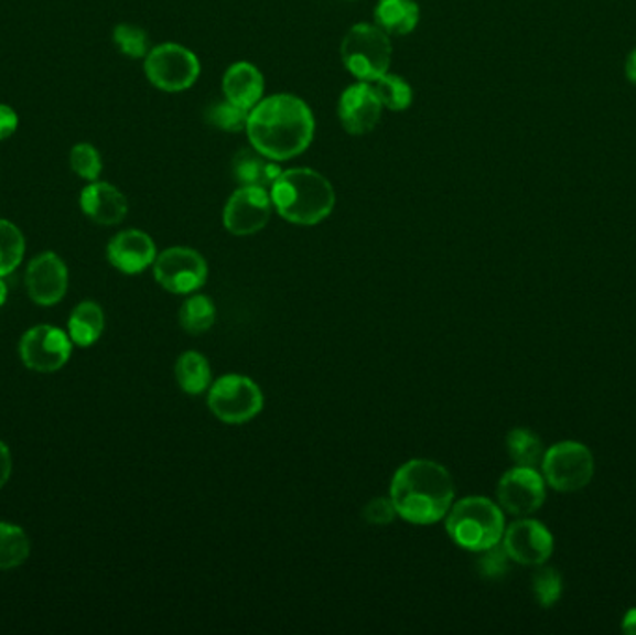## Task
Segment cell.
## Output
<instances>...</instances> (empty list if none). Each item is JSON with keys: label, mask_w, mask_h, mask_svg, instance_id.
<instances>
[{"label": "cell", "mask_w": 636, "mask_h": 635, "mask_svg": "<svg viewBox=\"0 0 636 635\" xmlns=\"http://www.w3.org/2000/svg\"><path fill=\"white\" fill-rule=\"evenodd\" d=\"M246 132L251 148L281 162L302 155L315 137V118L308 103L292 94H276L250 110Z\"/></svg>", "instance_id": "6da1fadb"}, {"label": "cell", "mask_w": 636, "mask_h": 635, "mask_svg": "<svg viewBox=\"0 0 636 635\" xmlns=\"http://www.w3.org/2000/svg\"><path fill=\"white\" fill-rule=\"evenodd\" d=\"M454 481L443 464L430 459H411L395 472L389 486L397 516L416 526L445 520L454 504Z\"/></svg>", "instance_id": "7a4b0ae2"}, {"label": "cell", "mask_w": 636, "mask_h": 635, "mask_svg": "<svg viewBox=\"0 0 636 635\" xmlns=\"http://www.w3.org/2000/svg\"><path fill=\"white\" fill-rule=\"evenodd\" d=\"M270 198L278 215L297 226H315L335 207L332 183L311 169L283 170L270 189Z\"/></svg>", "instance_id": "3957f363"}, {"label": "cell", "mask_w": 636, "mask_h": 635, "mask_svg": "<svg viewBox=\"0 0 636 635\" xmlns=\"http://www.w3.org/2000/svg\"><path fill=\"white\" fill-rule=\"evenodd\" d=\"M505 510L484 496H467L452 504L445 516L446 535L462 550H488L505 535Z\"/></svg>", "instance_id": "277c9868"}, {"label": "cell", "mask_w": 636, "mask_h": 635, "mask_svg": "<svg viewBox=\"0 0 636 635\" xmlns=\"http://www.w3.org/2000/svg\"><path fill=\"white\" fill-rule=\"evenodd\" d=\"M391 56L389 34L378 24H354L341 43L343 64L362 83H375L389 73Z\"/></svg>", "instance_id": "5b68a950"}, {"label": "cell", "mask_w": 636, "mask_h": 635, "mask_svg": "<svg viewBox=\"0 0 636 635\" xmlns=\"http://www.w3.org/2000/svg\"><path fill=\"white\" fill-rule=\"evenodd\" d=\"M207 405L222 423L242 426L262 412L265 396L254 378L229 373L211 384Z\"/></svg>", "instance_id": "8992f818"}, {"label": "cell", "mask_w": 636, "mask_h": 635, "mask_svg": "<svg viewBox=\"0 0 636 635\" xmlns=\"http://www.w3.org/2000/svg\"><path fill=\"white\" fill-rule=\"evenodd\" d=\"M541 475L553 491L579 492L594 480L595 461L592 451L581 442L565 440L551 445L541 459Z\"/></svg>", "instance_id": "52a82bcc"}, {"label": "cell", "mask_w": 636, "mask_h": 635, "mask_svg": "<svg viewBox=\"0 0 636 635\" xmlns=\"http://www.w3.org/2000/svg\"><path fill=\"white\" fill-rule=\"evenodd\" d=\"M149 83L162 92L177 94L196 85L202 64L191 49L179 43H162L149 51L143 62Z\"/></svg>", "instance_id": "ba28073f"}, {"label": "cell", "mask_w": 636, "mask_h": 635, "mask_svg": "<svg viewBox=\"0 0 636 635\" xmlns=\"http://www.w3.org/2000/svg\"><path fill=\"white\" fill-rule=\"evenodd\" d=\"M153 276L168 293L192 294L207 283L208 265L194 248L172 246L157 256Z\"/></svg>", "instance_id": "9c48e42d"}, {"label": "cell", "mask_w": 636, "mask_h": 635, "mask_svg": "<svg viewBox=\"0 0 636 635\" xmlns=\"http://www.w3.org/2000/svg\"><path fill=\"white\" fill-rule=\"evenodd\" d=\"M73 342L67 332L53 324H37L24 332L19 354L30 372L54 373L72 358Z\"/></svg>", "instance_id": "30bf717a"}, {"label": "cell", "mask_w": 636, "mask_h": 635, "mask_svg": "<svg viewBox=\"0 0 636 635\" xmlns=\"http://www.w3.org/2000/svg\"><path fill=\"white\" fill-rule=\"evenodd\" d=\"M497 504L511 516L535 515L548 496V483L536 467L514 466L497 483Z\"/></svg>", "instance_id": "8fae6325"}, {"label": "cell", "mask_w": 636, "mask_h": 635, "mask_svg": "<svg viewBox=\"0 0 636 635\" xmlns=\"http://www.w3.org/2000/svg\"><path fill=\"white\" fill-rule=\"evenodd\" d=\"M272 209L270 191L261 186H238L224 207V228L237 237L259 234L270 220Z\"/></svg>", "instance_id": "7c38bea8"}, {"label": "cell", "mask_w": 636, "mask_h": 635, "mask_svg": "<svg viewBox=\"0 0 636 635\" xmlns=\"http://www.w3.org/2000/svg\"><path fill=\"white\" fill-rule=\"evenodd\" d=\"M500 545L508 558L524 567H540L553 556L554 539L548 526L524 516L505 528Z\"/></svg>", "instance_id": "4fadbf2b"}, {"label": "cell", "mask_w": 636, "mask_h": 635, "mask_svg": "<svg viewBox=\"0 0 636 635\" xmlns=\"http://www.w3.org/2000/svg\"><path fill=\"white\" fill-rule=\"evenodd\" d=\"M24 283L37 306H54L66 297L69 272L64 259L54 252H43L30 261Z\"/></svg>", "instance_id": "5bb4252c"}, {"label": "cell", "mask_w": 636, "mask_h": 635, "mask_svg": "<svg viewBox=\"0 0 636 635\" xmlns=\"http://www.w3.org/2000/svg\"><path fill=\"white\" fill-rule=\"evenodd\" d=\"M381 110H384V105H381L380 97L376 96L370 83L359 80L341 94V126L354 137L373 131L380 121Z\"/></svg>", "instance_id": "9a60e30c"}, {"label": "cell", "mask_w": 636, "mask_h": 635, "mask_svg": "<svg viewBox=\"0 0 636 635\" xmlns=\"http://www.w3.org/2000/svg\"><path fill=\"white\" fill-rule=\"evenodd\" d=\"M157 256L155 240L142 229L119 232L107 246L108 263L123 275H140L153 267Z\"/></svg>", "instance_id": "2e32d148"}, {"label": "cell", "mask_w": 636, "mask_h": 635, "mask_svg": "<svg viewBox=\"0 0 636 635\" xmlns=\"http://www.w3.org/2000/svg\"><path fill=\"white\" fill-rule=\"evenodd\" d=\"M80 209L96 224L116 226L126 220L129 204L118 186L97 180L84 186L80 192Z\"/></svg>", "instance_id": "e0dca14e"}, {"label": "cell", "mask_w": 636, "mask_h": 635, "mask_svg": "<svg viewBox=\"0 0 636 635\" xmlns=\"http://www.w3.org/2000/svg\"><path fill=\"white\" fill-rule=\"evenodd\" d=\"M222 88H224L227 101L251 110L262 99L265 78L250 62H235L233 66L227 67Z\"/></svg>", "instance_id": "ac0fdd59"}, {"label": "cell", "mask_w": 636, "mask_h": 635, "mask_svg": "<svg viewBox=\"0 0 636 635\" xmlns=\"http://www.w3.org/2000/svg\"><path fill=\"white\" fill-rule=\"evenodd\" d=\"M233 175L240 186H261L270 191L283 170L278 162L262 155L256 148H245L233 157Z\"/></svg>", "instance_id": "d6986e66"}, {"label": "cell", "mask_w": 636, "mask_h": 635, "mask_svg": "<svg viewBox=\"0 0 636 635\" xmlns=\"http://www.w3.org/2000/svg\"><path fill=\"white\" fill-rule=\"evenodd\" d=\"M421 10L416 0H380L375 8V19L381 31L392 36H406L416 31Z\"/></svg>", "instance_id": "ffe728a7"}, {"label": "cell", "mask_w": 636, "mask_h": 635, "mask_svg": "<svg viewBox=\"0 0 636 635\" xmlns=\"http://www.w3.org/2000/svg\"><path fill=\"white\" fill-rule=\"evenodd\" d=\"M105 332V312L94 300L80 302L67 321V336L77 347H91Z\"/></svg>", "instance_id": "44dd1931"}, {"label": "cell", "mask_w": 636, "mask_h": 635, "mask_svg": "<svg viewBox=\"0 0 636 635\" xmlns=\"http://www.w3.org/2000/svg\"><path fill=\"white\" fill-rule=\"evenodd\" d=\"M175 380L188 396H200L211 388L213 369L202 353L186 351L175 362Z\"/></svg>", "instance_id": "7402d4cb"}, {"label": "cell", "mask_w": 636, "mask_h": 635, "mask_svg": "<svg viewBox=\"0 0 636 635\" xmlns=\"http://www.w3.org/2000/svg\"><path fill=\"white\" fill-rule=\"evenodd\" d=\"M216 323V306L207 294L192 293L186 294L185 302L179 310V324L185 330L186 334L200 336L207 330L213 329Z\"/></svg>", "instance_id": "603a6c76"}, {"label": "cell", "mask_w": 636, "mask_h": 635, "mask_svg": "<svg viewBox=\"0 0 636 635\" xmlns=\"http://www.w3.org/2000/svg\"><path fill=\"white\" fill-rule=\"evenodd\" d=\"M506 451L516 466L536 467L543 459L541 438L527 427H516L506 437Z\"/></svg>", "instance_id": "cb8c5ba5"}, {"label": "cell", "mask_w": 636, "mask_h": 635, "mask_svg": "<svg viewBox=\"0 0 636 635\" xmlns=\"http://www.w3.org/2000/svg\"><path fill=\"white\" fill-rule=\"evenodd\" d=\"M30 558V539L23 528L0 521V570L15 569Z\"/></svg>", "instance_id": "d4e9b609"}, {"label": "cell", "mask_w": 636, "mask_h": 635, "mask_svg": "<svg viewBox=\"0 0 636 635\" xmlns=\"http://www.w3.org/2000/svg\"><path fill=\"white\" fill-rule=\"evenodd\" d=\"M24 235L21 229L10 220L0 218V276L12 275L19 265L23 263Z\"/></svg>", "instance_id": "484cf974"}, {"label": "cell", "mask_w": 636, "mask_h": 635, "mask_svg": "<svg viewBox=\"0 0 636 635\" xmlns=\"http://www.w3.org/2000/svg\"><path fill=\"white\" fill-rule=\"evenodd\" d=\"M370 85L375 88L376 96L380 97L384 108H389L392 112H402L406 108L411 107L413 90H411L410 83L400 75L386 73L384 77L370 83Z\"/></svg>", "instance_id": "4316f807"}, {"label": "cell", "mask_w": 636, "mask_h": 635, "mask_svg": "<svg viewBox=\"0 0 636 635\" xmlns=\"http://www.w3.org/2000/svg\"><path fill=\"white\" fill-rule=\"evenodd\" d=\"M248 118H250V110L237 107L227 99L208 105L207 112H205V120L211 126L229 132L245 131L246 126H248Z\"/></svg>", "instance_id": "83f0119b"}, {"label": "cell", "mask_w": 636, "mask_h": 635, "mask_svg": "<svg viewBox=\"0 0 636 635\" xmlns=\"http://www.w3.org/2000/svg\"><path fill=\"white\" fill-rule=\"evenodd\" d=\"M562 588H564L562 575L553 567L540 564V569L532 575V594L541 607H553L562 596Z\"/></svg>", "instance_id": "f1b7e54d"}, {"label": "cell", "mask_w": 636, "mask_h": 635, "mask_svg": "<svg viewBox=\"0 0 636 635\" xmlns=\"http://www.w3.org/2000/svg\"><path fill=\"white\" fill-rule=\"evenodd\" d=\"M114 43L121 53L129 56V58H143L148 56L149 36L148 32L137 26V24L121 23L114 29Z\"/></svg>", "instance_id": "f546056e"}, {"label": "cell", "mask_w": 636, "mask_h": 635, "mask_svg": "<svg viewBox=\"0 0 636 635\" xmlns=\"http://www.w3.org/2000/svg\"><path fill=\"white\" fill-rule=\"evenodd\" d=\"M69 164L78 177L86 181H97L103 172V159L96 146L77 144L69 153Z\"/></svg>", "instance_id": "4dcf8cb0"}, {"label": "cell", "mask_w": 636, "mask_h": 635, "mask_svg": "<svg viewBox=\"0 0 636 635\" xmlns=\"http://www.w3.org/2000/svg\"><path fill=\"white\" fill-rule=\"evenodd\" d=\"M510 561L508 553H506L505 546L495 545L488 550L481 551V559H478V572H481L482 578L486 580H500L508 574L510 570Z\"/></svg>", "instance_id": "1f68e13d"}, {"label": "cell", "mask_w": 636, "mask_h": 635, "mask_svg": "<svg viewBox=\"0 0 636 635\" xmlns=\"http://www.w3.org/2000/svg\"><path fill=\"white\" fill-rule=\"evenodd\" d=\"M363 518L373 526H387L397 518V510L391 498H373L369 504L363 507Z\"/></svg>", "instance_id": "d6a6232c"}, {"label": "cell", "mask_w": 636, "mask_h": 635, "mask_svg": "<svg viewBox=\"0 0 636 635\" xmlns=\"http://www.w3.org/2000/svg\"><path fill=\"white\" fill-rule=\"evenodd\" d=\"M19 116L12 107L0 105V140H7L18 131Z\"/></svg>", "instance_id": "836d02e7"}, {"label": "cell", "mask_w": 636, "mask_h": 635, "mask_svg": "<svg viewBox=\"0 0 636 635\" xmlns=\"http://www.w3.org/2000/svg\"><path fill=\"white\" fill-rule=\"evenodd\" d=\"M12 470V451H10V448L0 440V491H2V488L7 486L8 481H10Z\"/></svg>", "instance_id": "e575fe53"}, {"label": "cell", "mask_w": 636, "mask_h": 635, "mask_svg": "<svg viewBox=\"0 0 636 635\" xmlns=\"http://www.w3.org/2000/svg\"><path fill=\"white\" fill-rule=\"evenodd\" d=\"M622 629L625 634L636 635V607H630L629 612L625 613Z\"/></svg>", "instance_id": "d590c367"}, {"label": "cell", "mask_w": 636, "mask_h": 635, "mask_svg": "<svg viewBox=\"0 0 636 635\" xmlns=\"http://www.w3.org/2000/svg\"><path fill=\"white\" fill-rule=\"evenodd\" d=\"M625 75L629 78L633 85H636V49L629 54V58L625 62Z\"/></svg>", "instance_id": "8d00e7d4"}, {"label": "cell", "mask_w": 636, "mask_h": 635, "mask_svg": "<svg viewBox=\"0 0 636 635\" xmlns=\"http://www.w3.org/2000/svg\"><path fill=\"white\" fill-rule=\"evenodd\" d=\"M7 299H8V286L7 282H4V278L0 276V308L7 304Z\"/></svg>", "instance_id": "74e56055"}]
</instances>
